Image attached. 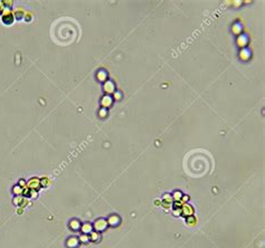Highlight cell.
<instances>
[{"mask_svg":"<svg viewBox=\"0 0 265 248\" xmlns=\"http://www.w3.org/2000/svg\"><path fill=\"white\" fill-rule=\"evenodd\" d=\"M1 16H2L3 23H6V24H11V21H13V15L9 11V9H5L3 13H1Z\"/></svg>","mask_w":265,"mask_h":248,"instance_id":"cell-3","label":"cell"},{"mask_svg":"<svg viewBox=\"0 0 265 248\" xmlns=\"http://www.w3.org/2000/svg\"><path fill=\"white\" fill-rule=\"evenodd\" d=\"M100 238H101V236H100V234H99L97 231H92V233H91L90 239H91L92 241H97V240H100Z\"/></svg>","mask_w":265,"mask_h":248,"instance_id":"cell-8","label":"cell"},{"mask_svg":"<svg viewBox=\"0 0 265 248\" xmlns=\"http://www.w3.org/2000/svg\"><path fill=\"white\" fill-rule=\"evenodd\" d=\"M106 221H107V225H111V226H113V227H114V226H118V225L120 223V218L118 217V216L113 215V216H111V217H110Z\"/></svg>","mask_w":265,"mask_h":248,"instance_id":"cell-5","label":"cell"},{"mask_svg":"<svg viewBox=\"0 0 265 248\" xmlns=\"http://www.w3.org/2000/svg\"><path fill=\"white\" fill-rule=\"evenodd\" d=\"M5 9H6V7H5V5H3V1H0V15L3 13Z\"/></svg>","mask_w":265,"mask_h":248,"instance_id":"cell-13","label":"cell"},{"mask_svg":"<svg viewBox=\"0 0 265 248\" xmlns=\"http://www.w3.org/2000/svg\"><path fill=\"white\" fill-rule=\"evenodd\" d=\"M106 227H107V221H106L105 219H102V218L97 219L95 221V223H94V228L97 230V233L99 231H103Z\"/></svg>","mask_w":265,"mask_h":248,"instance_id":"cell-1","label":"cell"},{"mask_svg":"<svg viewBox=\"0 0 265 248\" xmlns=\"http://www.w3.org/2000/svg\"><path fill=\"white\" fill-rule=\"evenodd\" d=\"M39 187H40V181H39V179H37V178H31V179L27 182V188L30 189V190H36V189H38Z\"/></svg>","mask_w":265,"mask_h":248,"instance_id":"cell-2","label":"cell"},{"mask_svg":"<svg viewBox=\"0 0 265 248\" xmlns=\"http://www.w3.org/2000/svg\"><path fill=\"white\" fill-rule=\"evenodd\" d=\"M79 240H80V243H82V244H86V243H89V241H90V236L83 234V235L80 236Z\"/></svg>","mask_w":265,"mask_h":248,"instance_id":"cell-9","label":"cell"},{"mask_svg":"<svg viewBox=\"0 0 265 248\" xmlns=\"http://www.w3.org/2000/svg\"><path fill=\"white\" fill-rule=\"evenodd\" d=\"M181 197V192H174V198L176 199H178V198H180Z\"/></svg>","mask_w":265,"mask_h":248,"instance_id":"cell-14","label":"cell"},{"mask_svg":"<svg viewBox=\"0 0 265 248\" xmlns=\"http://www.w3.org/2000/svg\"><path fill=\"white\" fill-rule=\"evenodd\" d=\"M81 228H82L83 234H85V235H87V234L92 233V225H91V223H89V222H86V223H84L83 226H81Z\"/></svg>","mask_w":265,"mask_h":248,"instance_id":"cell-6","label":"cell"},{"mask_svg":"<svg viewBox=\"0 0 265 248\" xmlns=\"http://www.w3.org/2000/svg\"><path fill=\"white\" fill-rule=\"evenodd\" d=\"M23 211H24V210H23V208H19V209H17V212H18V213H19V215H21V213H23Z\"/></svg>","mask_w":265,"mask_h":248,"instance_id":"cell-15","label":"cell"},{"mask_svg":"<svg viewBox=\"0 0 265 248\" xmlns=\"http://www.w3.org/2000/svg\"><path fill=\"white\" fill-rule=\"evenodd\" d=\"M41 183L44 184V187H47L49 184V180L47 178H44V179H41Z\"/></svg>","mask_w":265,"mask_h":248,"instance_id":"cell-12","label":"cell"},{"mask_svg":"<svg viewBox=\"0 0 265 248\" xmlns=\"http://www.w3.org/2000/svg\"><path fill=\"white\" fill-rule=\"evenodd\" d=\"M13 193L15 195H18V196H20V195H23V188L21 187H19V186H15L13 189Z\"/></svg>","mask_w":265,"mask_h":248,"instance_id":"cell-10","label":"cell"},{"mask_svg":"<svg viewBox=\"0 0 265 248\" xmlns=\"http://www.w3.org/2000/svg\"><path fill=\"white\" fill-rule=\"evenodd\" d=\"M79 243H80V240L76 237H69L68 240H67L66 245L68 248H76L79 246Z\"/></svg>","mask_w":265,"mask_h":248,"instance_id":"cell-4","label":"cell"},{"mask_svg":"<svg viewBox=\"0 0 265 248\" xmlns=\"http://www.w3.org/2000/svg\"><path fill=\"white\" fill-rule=\"evenodd\" d=\"M69 227H71V229H73L74 231H76V230H79L81 228V222L79 220H76V219H74V220H72V221L69 222Z\"/></svg>","mask_w":265,"mask_h":248,"instance_id":"cell-7","label":"cell"},{"mask_svg":"<svg viewBox=\"0 0 265 248\" xmlns=\"http://www.w3.org/2000/svg\"><path fill=\"white\" fill-rule=\"evenodd\" d=\"M23 200H24V198L20 196H17L13 198V203L15 205H18V206H20V203L23 202Z\"/></svg>","mask_w":265,"mask_h":248,"instance_id":"cell-11","label":"cell"}]
</instances>
